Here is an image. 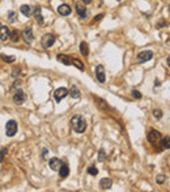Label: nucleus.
I'll return each mask as SVG.
<instances>
[{"label": "nucleus", "instance_id": "nucleus-1", "mask_svg": "<svg viewBox=\"0 0 170 192\" xmlns=\"http://www.w3.org/2000/svg\"><path fill=\"white\" fill-rule=\"evenodd\" d=\"M71 127L74 128V131L76 134H82L86 130V122L84 119V116L81 115H75L71 119Z\"/></svg>", "mask_w": 170, "mask_h": 192}, {"label": "nucleus", "instance_id": "nucleus-2", "mask_svg": "<svg viewBox=\"0 0 170 192\" xmlns=\"http://www.w3.org/2000/svg\"><path fill=\"white\" fill-rule=\"evenodd\" d=\"M41 43H42V46L45 48L52 47V46H54V43H55V36H54V34H50V33L45 34V36L42 37V39H41Z\"/></svg>", "mask_w": 170, "mask_h": 192}, {"label": "nucleus", "instance_id": "nucleus-3", "mask_svg": "<svg viewBox=\"0 0 170 192\" xmlns=\"http://www.w3.org/2000/svg\"><path fill=\"white\" fill-rule=\"evenodd\" d=\"M17 132V123L14 120H8L6 124V134L9 137H13Z\"/></svg>", "mask_w": 170, "mask_h": 192}, {"label": "nucleus", "instance_id": "nucleus-4", "mask_svg": "<svg viewBox=\"0 0 170 192\" xmlns=\"http://www.w3.org/2000/svg\"><path fill=\"white\" fill-rule=\"evenodd\" d=\"M68 96V90L66 88H58L54 93V97H55V101L56 102H60L62 100H64V98Z\"/></svg>", "mask_w": 170, "mask_h": 192}, {"label": "nucleus", "instance_id": "nucleus-5", "mask_svg": "<svg viewBox=\"0 0 170 192\" xmlns=\"http://www.w3.org/2000/svg\"><path fill=\"white\" fill-rule=\"evenodd\" d=\"M152 58H153V52L150 51V50H145V51L139 52V55H138V60H139L140 63H144V62L150 60Z\"/></svg>", "mask_w": 170, "mask_h": 192}, {"label": "nucleus", "instance_id": "nucleus-6", "mask_svg": "<svg viewBox=\"0 0 170 192\" xmlns=\"http://www.w3.org/2000/svg\"><path fill=\"white\" fill-rule=\"evenodd\" d=\"M11 36V29H8L7 26H4L0 24V41L2 42H7Z\"/></svg>", "mask_w": 170, "mask_h": 192}, {"label": "nucleus", "instance_id": "nucleus-7", "mask_svg": "<svg viewBox=\"0 0 170 192\" xmlns=\"http://www.w3.org/2000/svg\"><path fill=\"white\" fill-rule=\"evenodd\" d=\"M25 100H26V96H25V93H24L22 90H17L16 93H14V96H13L14 103H17V105H22V103L25 102Z\"/></svg>", "mask_w": 170, "mask_h": 192}, {"label": "nucleus", "instance_id": "nucleus-8", "mask_svg": "<svg viewBox=\"0 0 170 192\" xmlns=\"http://www.w3.org/2000/svg\"><path fill=\"white\" fill-rule=\"evenodd\" d=\"M96 76H97V80L100 82L104 84L106 81V76H105V68L102 66H97L96 67Z\"/></svg>", "mask_w": 170, "mask_h": 192}, {"label": "nucleus", "instance_id": "nucleus-9", "mask_svg": "<svg viewBox=\"0 0 170 192\" xmlns=\"http://www.w3.org/2000/svg\"><path fill=\"white\" fill-rule=\"evenodd\" d=\"M161 139V134H160L158 131H154V130H152L148 134V141L150 142V144H156V142Z\"/></svg>", "mask_w": 170, "mask_h": 192}, {"label": "nucleus", "instance_id": "nucleus-10", "mask_svg": "<svg viewBox=\"0 0 170 192\" xmlns=\"http://www.w3.org/2000/svg\"><path fill=\"white\" fill-rule=\"evenodd\" d=\"M22 37H24V39H25V42H26V43H32V42L34 41V34H33V30H32L30 28L24 29Z\"/></svg>", "mask_w": 170, "mask_h": 192}, {"label": "nucleus", "instance_id": "nucleus-11", "mask_svg": "<svg viewBox=\"0 0 170 192\" xmlns=\"http://www.w3.org/2000/svg\"><path fill=\"white\" fill-rule=\"evenodd\" d=\"M76 12H77V14H79L81 18H85L86 17V8L84 6V3H81V2H77L76 3Z\"/></svg>", "mask_w": 170, "mask_h": 192}, {"label": "nucleus", "instance_id": "nucleus-12", "mask_svg": "<svg viewBox=\"0 0 170 192\" xmlns=\"http://www.w3.org/2000/svg\"><path fill=\"white\" fill-rule=\"evenodd\" d=\"M58 13L60 16H68V14H71V7L68 4H62L58 7Z\"/></svg>", "mask_w": 170, "mask_h": 192}, {"label": "nucleus", "instance_id": "nucleus-13", "mask_svg": "<svg viewBox=\"0 0 170 192\" xmlns=\"http://www.w3.org/2000/svg\"><path fill=\"white\" fill-rule=\"evenodd\" d=\"M62 165V161L59 158H51L50 162H48V166H50V169L51 170H54V171H58L59 170V167Z\"/></svg>", "mask_w": 170, "mask_h": 192}, {"label": "nucleus", "instance_id": "nucleus-14", "mask_svg": "<svg viewBox=\"0 0 170 192\" xmlns=\"http://www.w3.org/2000/svg\"><path fill=\"white\" fill-rule=\"evenodd\" d=\"M111 186H113V180L110 178H102L100 180V187L102 190H109Z\"/></svg>", "mask_w": 170, "mask_h": 192}, {"label": "nucleus", "instance_id": "nucleus-15", "mask_svg": "<svg viewBox=\"0 0 170 192\" xmlns=\"http://www.w3.org/2000/svg\"><path fill=\"white\" fill-rule=\"evenodd\" d=\"M20 12L24 14V16L30 17L32 14H33V8H32L30 6H26V4H24V6L20 7Z\"/></svg>", "mask_w": 170, "mask_h": 192}, {"label": "nucleus", "instance_id": "nucleus-16", "mask_svg": "<svg viewBox=\"0 0 170 192\" xmlns=\"http://www.w3.org/2000/svg\"><path fill=\"white\" fill-rule=\"evenodd\" d=\"M68 174H70V167H68L67 165H64V164H62L60 167H59V175H60V178L62 179L67 178Z\"/></svg>", "mask_w": 170, "mask_h": 192}, {"label": "nucleus", "instance_id": "nucleus-17", "mask_svg": "<svg viewBox=\"0 0 170 192\" xmlns=\"http://www.w3.org/2000/svg\"><path fill=\"white\" fill-rule=\"evenodd\" d=\"M33 14L36 16L37 22L40 24V25H42V24H43V16H42V11H41V8H40V7H37V8L33 11Z\"/></svg>", "mask_w": 170, "mask_h": 192}, {"label": "nucleus", "instance_id": "nucleus-18", "mask_svg": "<svg viewBox=\"0 0 170 192\" xmlns=\"http://www.w3.org/2000/svg\"><path fill=\"white\" fill-rule=\"evenodd\" d=\"M80 52H81L84 56H88V54H89V47H88V43H86V42H81V43H80Z\"/></svg>", "mask_w": 170, "mask_h": 192}, {"label": "nucleus", "instance_id": "nucleus-19", "mask_svg": "<svg viewBox=\"0 0 170 192\" xmlns=\"http://www.w3.org/2000/svg\"><path fill=\"white\" fill-rule=\"evenodd\" d=\"M56 59H58L59 62H62L63 64H66V66H71V64H72L71 59L68 58V56H66V55H58Z\"/></svg>", "mask_w": 170, "mask_h": 192}, {"label": "nucleus", "instance_id": "nucleus-20", "mask_svg": "<svg viewBox=\"0 0 170 192\" xmlns=\"http://www.w3.org/2000/svg\"><path fill=\"white\" fill-rule=\"evenodd\" d=\"M18 38H20V33L16 29H13L11 30V36H9V39H11L12 42H18Z\"/></svg>", "mask_w": 170, "mask_h": 192}, {"label": "nucleus", "instance_id": "nucleus-21", "mask_svg": "<svg viewBox=\"0 0 170 192\" xmlns=\"http://www.w3.org/2000/svg\"><path fill=\"white\" fill-rule=\"evenodd\" d=\"M7 18H8V21L9 22H16V20H17V13L14 12V11H9L7 13Z\"/></svg>", "mask_w": 170, "mask_h": 192}, {"label": "nucleus", "instance_id": "nucleus-22", "mask_svg": "<svg viewBox=\"0 0 170 192\" xmlns=\"http://www.w3.org/2000/svg\"><path fill=\"white\" fill-rule=\"evenodd\" d=\"M80 96H81V93L79 89H77V86L72 85L71 86V97L72 98H80Z\"/></svg>", "mask_w": 170, "mask_h": 192}, {"label": "nucleus", "instance_id": "nucleus-23", "mask_svg": "<svg viewBox=\"0 0 170 192\" xmlns=\"http://www.w3.org/2000/svg\"><path fill=\"white\" fill-rule=\"evenodd\" d=\"M72 64H74V66H76L80 71H84V64H82V63L79 60V59H72Z\"/></svg>", "mask_w": 170, "mask_h": 192}, {"label": "nucleus", "instance_id": "nucleus-24", "mask_svg": "<svg viewBox=\"0 0 170 192\" xmlns=\"http://www.w3.org/2000/svg\"><path fill=\"white\" fill-rule=\"evenodd\" d=\"M2 60H4L6 63H13L14 62V56H7V55H2Z\"/></svg>", "mask_w": 170, "mask_h": 192}, {"label": "nucleus", "instance_id": "nucleus-25", "mask_svg": "<svg viewBox=\"0 0 170 192\" xmlns=\"http://www.w3.org/2000/svg\"><path fill=\"white\" fill-rule=\"evenodd\" d=\"M106 160V153H105V150L104 149H101L100 152H98V161H105Z\"/></svg>", "mask_w": 170, "mask_h": 192}, {"label": "nucleus", "instance_id": "nucleus-26", "mask_svg": "<svg viewBox=\"0 0 170 192\" xmlns=\"http://www.w3.org/2000/svg\"><path fill=\"white\" fill-rule=\"evenodd\" d=\"M161 145H162V149H169V136H166V137H165V139L162 140Z\"/></svg>", "mask_w": 170, "mask_h": 192}, {"label": "nucleus", "instance_id": "nucleus-27", "mask_svg": "<svg viewBox=\"0 0 170 192\" xmlns=\"http://www.w3.org/2000/svg\"><path fill=\"white\" fill-rule=\"evenodd\" d=\"M88 173L92 174V175H97V174H98V170H97L96 166H90L89 169H88Z\"/></svg>", "mask_w": 170, "mask_h": 192}, {"label": "nucleus", "instance_id": "nucleus-28", "mask_svg": "<svg viewBox=\"0 0 170 192\" xmlns=\"http://www.w3.org/2000/svg\"><path fill=\"white\" fill-rule=\"evenodd\" d=\"M153 116H156L157 118V119H160V118H161L162 116V111L161 110H153Z\"/></svg>", "mask_w": 170, "mask_h": 192}, {"label": "nucleus", "instance_id": "nucleus-29", "mask_svg": "<svg viewBox=\"0 0 170 192\" xmlns=\"http://www.w3.org/2000/svg\"><path fill=\"white\" fill-rule=\"evenodd\" d=\"M132 97H135L136 100H140V98H142V93L139 90H132Z\"/></svg>", "mask_w": 170, "mask_h": 192}, {"label": "nucleus", "instance_id": "nucleus-30", "mask_svg": "<svg viewBox=\"0 0 170 192\" xmlns=\"http://www.w3.org/2000/svg\"><path fill=\"white\" fill-rule=\"evenodd\" d=\"M165 175H162V174H160V175H157V183H160V184H162L164 182H165Z\"/></svg>", "mask_w": 170, "mask_h": 192}, {"label": "nucleus", "instance_id": "nucleus-31", "mask_svg": "<svg viewBox=\"0 0 170 192\" xmlns=\"http://www.w3.org/2000/svg\"><path fill=\"white\" fill-rule=\"evenodd\" d=\"M6 154H7V150H6V149L0 150V162H2V161L4 160V157H6Z\"/></svg>", "mask_w": 170, "mask_h": 192}, {"label": "nucleus", "instance_id": "nucleus-32", "mask_svg": "<svg viewBox=\"0 0 170 192\" xmlns=\"http://www.w3.org/2000/svg\"><path fill=\"white\" fill-rule=\"evenodd\" d=\"M17 75H20V70H17V68H14V70H13V76L16 77Z\"/></svg>", "mask_w": 170, "mask_h": 192}, {"label": "nucleus", "instance_id": "nucleus-33", "mask_svg": "<svg viewBox=\"0 0 170 192\" xmlns=\"http://www.w3.org/2000/svg\"><path fill=\"white\" fill-rule=\"evenodd\" d=\"M81 2L84 3V4H90V3H92V0H81Z\"/></svg>", "mask_w": 170, "mask_h": 192}, {"label": "nucleus", "instance_id": "nucleus-34", "mask_svg": "<svg viewBox=\"0 0 170 192\" xmlns=\"http://www.w3.org/2000/svg\"><path fill=\"white\" fill-rule=\"evenodd\" d=\"M102 16H104V14H98V16H97V17H96L94 20H96V21H98V20H100V18H101Z\"/></svg>", "mask_w": 170, "mask_h": 192}]
</instances>
